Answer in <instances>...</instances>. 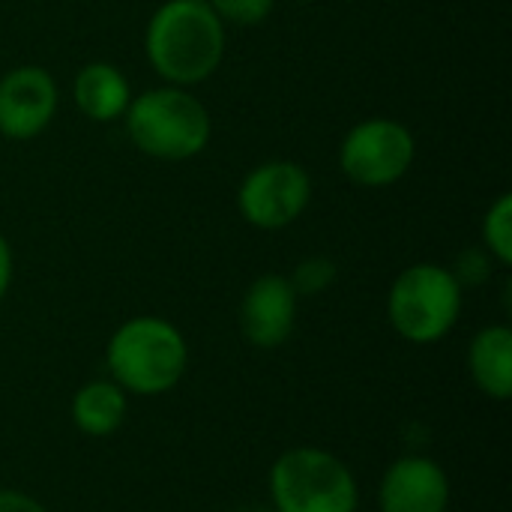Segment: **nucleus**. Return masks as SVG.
Returning a JSON list of instances; mask_svg holds the SVG:
<instances>
[{
	"label": "nucleus",
	"mask_w": 512,
	"mask_h": 512,
	"mask_svg": "<svg viewBox=\"0 0 512 512\" xmlns=\"http://www.w3.org/2000/svg\"><path fill=\"white\" fill-rule=\"evenodd\" d=\"M144 54L165 84H201L225 57V24L207 0H165L147 21Z\"/></svg>",
	"instance_id": "1"
},
{
	"label": "nucleus",
	"mask_w": 512,
	"mask_h": 512,
	"mask_svg": "<svg viewBox=\"0 0 512 512\" xmlns=\"http://www.w3.org/2000/svg\"><path fill=\"white\" fill-rule=\"evenodd\" d=\"M105 363L123 393L162 396L183 381L189 366V345L171 321L138 315L111 333Z\"/></svg>",
	"instance_id": "2"
},
{
	"label": "nucleus",
	"mask_w": 512,
	"mask_h": 512,
	"mask_svg": "<svg viewBox=\"0 0 512 512\" xmlns=\"http://www.w3.org/2000/svg\"><path fill=\"white\" fill-rule=\"evenodd\" d=\"M129 141L153 159L186 162L210 144V111L186 87H150L141 96H132L126 114Z\"/></svg>",
	"instance_id": "3"
},
{
	"label": "nucleus",
	"mask_w": 512,
	"mask_h": 512,
	"mask_svg": "<svg viewBox=\"0 0 512 512\" xmlns=\"http://www.w3.org/2000/svg\"><path fill=\"white\" fill-rule=\"evenodd\" d=\"M462 291L447 267L432 261L411 264L390 285L387 318L405 342L435 345L459 324Z\"/></svg>",
	"instance_id": "4"
},
{
	"label": "nucleus",
	"mask_w": 512,
	"mask_h": 512,
	"mask_svg": "<svg viewBox=\"0 0 512 512\" xmlns=\"http://www.w3.org/2000/svg\"><path fill=\"white\" fill-rule=\"evenodd\" d=\"M273 512H357L360 489L351 468L318 447H294L270 468Z\"/></svg>",
	"instance_id": "5"
},
{
	"label": "nucleus",
	"mask_w": 512,
	"mask_h": 512,
	"mask_svg": "<svg viewBox=\"0 0 512 512\" xmlns=\"http://www.w3.org/2000/svg\"><path fill=\"white\" fill-rule=\"evenodd\" d=\"M417 159L414 132L393 117H369L348 129L339 144L342 174L366 189L399 183Z\"/></svg>",
	"instance_id": "6"
},
{
	"label": "nucleus",
	"mask_w": 512,
	"mask_h": 512,
	"mask_svg": "<svg viewBox=\"0 0 512 512\" xmlns=\"http://www.w3.org/2000/svg\"><path fill=\"white\" fill-rule=\"evenodd\" d=\"M312 201V177L291 159H270L252 168L237 189L240 216L261 231L294 225Z\"/></svg>",
	"instance_id": "7"
},
{
	"label": "nucleus",
	"mask_w": 512,
	"mask_h": 512,
	"mask_svg": "<svg viewBox=\"0 0 512 512\" xmlns=\"http://www.w3.org/2000/svg\"><path fill=\"white\" fill-rule=\"evenodd\" d=\"M57 114V84L42 66H15L0 78V135L30 141Z\"/></svg>",
	"instance_id": "8"
},
{
	"label": "nucleus",
	"mask_w": 512,
	"mask_h": 512,
	"mask_svg": "<svg viewBox=\"0 0 512 512\" xmlns=\"http://www.w3.org/2000/svg\"><path fill=\"white\" fill-rule=\"evenodd\" d=\"M297 294L288 276L267 273L258 276L240 303V330L243 339L261 351L285 345L297 324Z\"/></svg>",
	"instance_id": "9"
},
{
	"label": "nucleus",
	"mask_w": 512,
	"mask_h": 512,
	"mask_svg": "<svg viewBox=\"0 0 512 512\" xmlns=\"http://www.w3.org/2000/svg\"><path fill=\"white\" fill-rule=\"evenodd\" d=\"M378 507L381 512H447L450 477L435 459H396L381 477Z\"/></svg>",
	"instance_id": "10"
},
{
	"label": "nucleus",
	"mask_w": 512,
	"mask_h": 512,
	"mask_svg": "<svg viewBox=\"0 0 512 512\" xmlns=\"http://www.w3.org/2000/svg\"><path fill=\"white\" fill-rule=\"evenodd\" d=\"M468 369L483 396L510 402L512 396V330L507 324L483 327L468 348Z\"/></svg>",
	"instance_id": "11"
},
{
	"label": "nucleus",
	"mask_w": 512,
	"mask_h": 512,
	"mask_svg": "<svg viewBox=\"0 0 512 512\" xmlns=\"http://www.w3.org/2000/svg\"><path fill=\"white\" fill-rule=\"evenodd\" d=\"M72 99L75 108L93 120V123H108L126 114L132 102V90L126 75L111 66V63H87L78 69L75 84H72Z\"/></svg>",
	"instance_id": "12"
},
{
	"label": "nucleus",
	"mask_w": 512,
	"mask_h": 512,
	"mask_svg": "<svg viewBox=\"0 0 512 512\" xmlns=\"http://www.w3.org/2000/svg\"><path fill=\"white\" fill-rule=\"evenodd\" d=\"M126 411H129V399L114 381H90L78 387L69 405V417L75 429L90 438L114 435L123 426Z\"/></svg>",
	"instance_id": "13"
},
{
	"label": "nucleus",
	"mask_w": 512,
	"mask_h": 512,
	"mask_svg": "<svg viewBox=\"0 0 512 512\" xmlns=\"http://www.w3.org/2000/svg\"><path fill=\"white\" fill-rule=\"evenodd\" d=\"M483 246L495 264H512V198L501 195L483 216Z\"/></svg>",
	"instance_id": "14"
},
{
	"label": "nucleus",
	"mask_w": 512,
	"mask_h": 512,
	"mask_svg": "<svg viewBox=\"0 0 512 512\" xmlns=\"http://www.w3.org/2000/svg\"><path fill=\"white\" fill-rule=\"evenodd\" d=\"M336 276H339V270H336V264L330 258L312 255V258H306V261H300L294 267L288 282H291L297 297H315V294H324L336 282Z\"/></svg>",
	"instance_id": "15"
},
{
	"label": "nucleus",
	"mask_w": 512,
	"mask_h": 512,
	"mask_svg": "<svg viewBox=\"0 0 512 512\" xmlns=\"http://www.w3.org/2000/svg\"><path fill=\"white\" fill-rule=\"evenodd\" d=\"M210 9L219 15L225 24H240V27H255L270 18L276 0H207Z\"/></svg>",
	"instance_id": "16"
},
{
	"label": "nucleus",
	"mask_w": 512,
	"mask_h": 512,
	"mask_svg": "<svg viewBox=\"0 0 512 512\" xmlns=\"http://www.w3.org/2000/svg\"><path fill=\"white\" fill-rule=\"evenodd\" d=\"M492 264H495V258L486 249H465L456 258V267L450 273L456 276V282L462 288H477L492 279Z\"/></svg>",
	"instance_id": "17"
},
{
	"label": "nucleus",
	"mask_w": 512,
	"mask_h": 512,
	"mask_svg": "<svg viewBox=\"0 0 512 512\" xmlns=\"http://www.w3.org/2000/svg\"><path fill=\"white\" fill-rule=\"evenodd\" d=\"M0 512H48L36 498L18 489H0Z\"/></svg>",
	"instance_id": "18"
},
{
	"label": "nucleus",
	"mask_w": 512,
	"mask_h": 512,
	"mask_svg": "<svg viewBox=\"0 0 512 512\" xmlns=\"http://www.w3.org/2000/svg\"><path fill=\"white\" fill-rule=\"evenodd\" d=\"M9 285H12V249H9V240L0 234V303L9 291Z\"/></svg>",
	"instance_id": "19"
},
{
	"label": "nucleus",
	"mask_w": 512,
	"mask_h": 512,
	"mask_svg": "<svg viewBox=\"0 0 512 512\" xmlns=\"http://www.w3.org/2000/svg\"><path fill=\"white\" fill-rule=\"evenodd\" d=\"M297 3H312V0H297Z\"/></svg>",
	"instance_id": "20"
}]
</instances>
